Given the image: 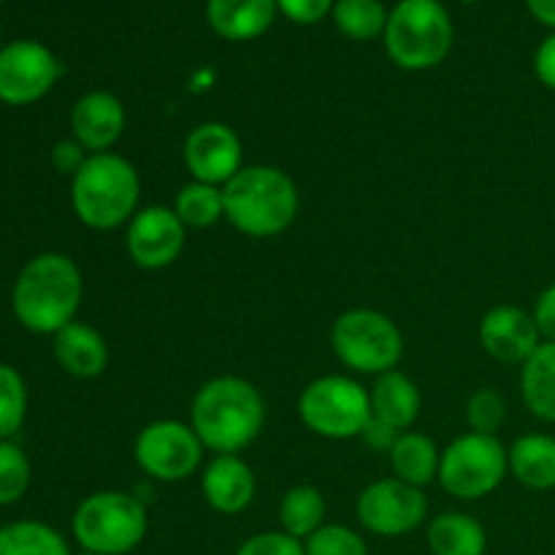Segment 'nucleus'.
<instances>
[{
	"label": "nucleus",
	"instance_id": "f257e3e1",
	"mask_svg": "<svg viewBox=\"0 0 555 555\" xmlns=\"http://www.w3.org/2000/svg\"><path fill=\"white\" fill-rule=\"evenodd\" d=\"M85 298V276L74 258L41 253L22 266L11 291V309L30 334L54 336L76 320Z\"/></svg>",
	"mask_w": 555,
	"mask_h": 555
},
{
	"label": "nucleus",
	"instance_id": "f03ea898",
	"mask_svg": "<svg viewBox=\"0 0 555 555\" xmlns=\"http://www.w3.org/2000/svg\"><path fill=\"white\" fill-rule=\"evenodd\" d=\"M266 423V401L244 377H215L204 383L190 406V426L206 450L236 455L258 439Z\"/></svg>",
	"mask_w": 555,
	"mask_h": 555
},
{
	"label": "nucleus",
	"instance_id": "7ed1b4c3",
	"mask_svg": "<svg viewBox=\"0 0 555 555\" xmlns=\"http://www.w3.org/2000/svg\"><path fill=\"white\" fill-rule=\"evenodd\" d=\"M141 177L133 163L114 152L87 155L85 166L70 177V206L81 225L114 231L128 225L139 211Z\"/></svg>",
	"mask_w": 555,
	"mask_h": 555
},
{
	"label": "nucleus",
	"instance_id": "20e7f679",
	"mask_svg": "<svg viewBox=\"0 0 555 555\" xmlns=\"http://www.w3.org/2000/svg\"><path fill=\"white\" fill-rule=\"evenodd\" d=\"M225 220L249 238L285 233L298 215V188L282 168L244 166L222 188Z\"/></svg>",
	"mask_w": 555,
	"mask_h": 555
},
{
	"label": "nucleus",
	"instance_id": "39448f33",
	"mask_svg": "<svg viewBox=\"0 0 555 555\" xmlns=\"http://www.w3.org/2000/svg\"><path fill=\"white\" fill-rule=\"evenodd\" d=\"M383 41L399 68L428 70L453 52L455 27L442 0H399L390 9Z\"/></svg>",
	"mask_w": 555,
	"mask_h": 555
},
{
	"label": "nucleus",
	"instance_id": "423d86ee",
	"mask_svg": "<svg viewBox=\"0 0 555 555\" xmlns=\"http://www.w3.org/2000/svg\"><path fill=\"white\" fill-rule=\"evenodd\" d=\"M70 531L85 553L128 555L144 542L150 515L133 493L98 491L79 502L70 518Z\"/></svg>",
	"mask_w": 555,
	"mask_h": 555
},
{
	"label": "nucleus",
	"instance_id": "0eeeda50",
	"mask_svg": "<svg viewBox=\"0 0 555 555\" xmlns=\"http://www.w3.org/2000/svg\"><path fill=\"white\" fill-rule=\"evenodd\" d=\"M331 347L347 369L379 377L399 366L404 356V336L385 312L347 309L331 325Z\"/></svg>",
	"mask_w": 555,
	"mask_h": 555
},
{
	"label": "nucleus",
	"instance_id": "6e6552de",
	"mask_svg": "<svg viewBox=\"0 0 555 555\" xmlns=\"http://www.w3.org/2000/svg\"><path fill=\"white\" fill-rule=\"evenodd\" d=\"M298 417L309 431L323 439H356L372 421L369 390L345 374H325L301 390Z\"/></svg>",
	"mask_w": 555,
	"mask_h": 555
},
{
	"label": "nucleus",
	"instance_id": "1a4fd4ad",
	"mask_svg": "<svg viewBox=\"0 0 555 555\" xmlns=\"http://www.w3.org/2000/svg\"><path fill=\"white\" fill-rule=\"evenodd\" d=\"M507 475L509 455L499 437L469 431L442 450L437 480L450 496L475 502L491 496Z\"/></svg>",
	"mask_w": 555,
	"mask_h": 555
},
{
	"label": "nucleus",
	"instance_id": "9d476101",
	"mask_svg": "<svg viewBox=\"0 0 555 555\" xmlns=\"http://www.w3.org/2000/svg\"><path fill=\"white\" fill-rule=\"evenodd\" d=\"M204 442L190 423L155 421L135 437L133 459L146 477L157 482H182L198 472Z\"/></svg>",
	"mask_w": 555,
	"mask_h": 555
},
{
	"label": "nucleus",
	"instance_id": "9b49d317",
	"mask_svg": "<svg viewBox=\"0 0 555 555\" xmlns=\"http://www.w3.org/2000/svg\"><path fill=\"white\" fill-rule=\"evenodd\" d=\"M356 518L369 534L385 540L412 534L426 524L428 496L423 488L410 486L399 477H385L358 493Z\"/></svg>",
	"mask_w": 555,
	"mask_h": 555
},
{
	"label": "nucleus",
	"instance_id": "f8f14e48",
	"mask_svg": "<svg viewBox=\"0 0 555 555\" xmlns=\"http://www.w3.org/2000/svg\"><path fill=\"white\" fill-rule=\"evenodd\" d=\"M63 65L57 54L41 41L20 38L0 49V103L30 106L52 92Z\"/></svg>",
	"mask_w": 555,
	"mask_h": 555
},
{
	"label": "nucleus",
	"instance_id": "ddd939ff",
	"mask_svg": "<svg viewBox=\"0 0 555 555\" xmlns=\"http://www.w3.org/2000/svg\"><path fill=\"white\" fill-rule=\"evenodd\" d=\"M188 242V228L173 206H144L128 222L125 249L139 269L160 271L177 263Z\"/></svg>",
	"mask_w": 555,
	"mask_h": 555
},
{
	"label": "nucleus",
	"instance_id": "4468645a",
	"mask_svg": "<svg viewBox=\"0 0 555 555\" xmlns=\"http://www.w3.org/2000/svg\"><path fill=\"white\" fill-rule=\"evenodd\" d=\"M182 157L195 182L215 184V188H225L244 168L242 139L231 125L217 122V119L201 122L198 128L190 130L182 146Z\"/></svg>",
	"mask_w": 555,
	"mask_h": 555
},
{
	"label": "nucleus",
	"instance_id": "2eb2a0df",
	"mask_svg": "<svg viewBox=\"0 0 555 555\" xmlns=\"http://www.w3.org/2000/svg\"><path fill=\"white\" fill-rule=\"evenodd\" d=\"M480 341L482 350L493 361L507 363V366H524L542 345V334L534 323V314L513 307V304H502L482 314Z\"/></svg>",
	"mask_w": 555,
	"mask_h": 555
},
{
	"label": "nucleus",
	"instance_id": "dca6fc26",
	"mask_svg": "<svg viewBox=\"0 0 555 555\" xmlns=\"http://www.w3.org/2000/svg\"><path fill=\"white\" fill-rule=\"evenodd\" d=\"M128 114L122 101L106 90H92L74 103L70 133L90 155L108 152L125 133Z\"/></svg>",
	"mask_w": 555,
	"mask_h": 555
},
{
	"label": "nucleus",
	"instance_id": "f3484780",
	"mask_svg": "<svg viewBox=\"0 0 555 555\" xmlns=\"http://www.w3.org/2000/svg\"><path fill=\"white\" fill-rule=\"evenodd\" d=\"M204 502L220 515H238L258 493L253 466L238 455H215L201 475Z\"/></svg>",
	"mask_w": 555,
	"mask_h": 555
},
{
	"label": "nucleus",
	"instance_id": "a211bd4d",
	"mask_svg": "<svg viewBox=\"0 0 555 555\" xmlns=\"http://www.w3.org/2000/svg\"><path fill=\"white\" fill-rule=\"evenodd\" d=\"M52 350L60 369L70 374V377H101L108 366V345L101 336V331H95L87 323H79V320H74V323L54 334Z\"/></svg>",
	"mask_w": 555,
	"mask_h": 555
},
{
	"label": "nucleus",
	"instance_id": "6ab92c4d",
	"mask_svg": "<svg viewBox=\"0 0 555 555\" xmlns=\"http://www.w3.org/2000/svg\"><path fill=\"white\" fill-rule=\"evenodd\" d=\"M276 0H209L206 22L225 41H255L276 20Z\"/></svg>",
	"mask_w": 555,
	"mask_h": 555
},
{
	"label": "nucleus",
	"instance_id": "aec40b11",
	"mask_svg": "<svg viewBox=\"0 0 555 555\" xmlns=\"http://www.w3.org/2000/svg\"><path fill=\"white\" fill-rule=\"evenodd\" d=\"M369 401H372V415L377 421L388 423L399 434L410 431L421 415L423 396L415 379L406 377L404 372L393 369L388 374H379L369 388Z\"/></svg>",
	"mask_w": 555,
	"mask_h": 555
},
{
	"label": "nucleus",
	"instance_id": "412c9836",
	"mask_svg": "<svg viewBox=\"0 0 555 555\" xmlns=\"http://www.w3.org/2000/svg\"><path fill=\"white\" fill-rule=\"evenodd\" d=\"M426 542L431 555H486V526L466 513H439L428 520Z\"/></svg>",
	"mask_w": 555,
	"mask_h": 555
},
{
	"label": "nucleus",
	"instance_id": "4be33fe9",
	"mask_svg": "<svg viewBox=\"0 0 555 555\" xmlns=\"http://www.w3.org/2000/svg\"><path fill=\"white\" fill-rule=\"evenodd\" d=\"M509 475L531 491L555 488V437L547 434H526L507 450Z\"/></svg>",
	"mask_w": 555,
	"mask_h": 555
},
{
	"label": "nucleus",
	"instance_id": "5701e85b",
	"mask_svg": "<svg viewBox=\"0 0 555 555\" xmlns=\"http://www.w3.org/2000/svg\"><path fill=\"white\" fill-rule=\"evenodd\" d=\"M390 469L393 477L410 482L415 488L431 486L439 477V459H442V450L437 448L431 437L421 431H404L399 434L396 444L388 453Z\"/></svg>",
	"mask_w": 555,
	"mask_h": 555
},
{
	"label": "nucleus",
	"instance_id": "b1692460",
	"mask_svg": "<svg viewBox=\"0 0 555 555\" xmlns=\"http://www.w3.org/2000/svg\"><path fill=\"white\" fill-rule=\"evenodd\" d=\"M520 393L531 415L555 423V341H542L520 366Z\"/></svg>",
	"mask_w": 555,
	"mask_h": 555
},
{
	"label": "nucleus",
	"instance_id": "393cba45",
	"mask_svg": "<svg viewBox=\"0 0 555 555\" xmlns=\"http://www.w3.org/2000/svg\"><path fill=\"white\" fill-rule=\"evenodd\" d=\"M280 524L282 531L296 540H309L318 529L325 526V499L323 491L314 486H293L287 488L280 502Z\"/></svg>",
	"mask_w": 555,
	"mask_h": 555
},
{
	"label": "nucleus",
	"instance_id": "a878e982",
	"mask_svg": "<svg viewBox=\"0 0 555 555\" xmlns=\"http://www.w3.org/2000/svg\"><path fill=\"white\" fill-rule=\"evenodd\" d=\"M0 555H70V547L41 520H14L0 526Z\"/></svg>",
	"mask_w": 555,
	"mask_h": 555
},
{
	"label": "nucleus",
	"instance_id": "bb28decb",
	"mask_svg": "<svg viewBox=\"0 0 555 555\" xmlns=\"http://www.w3.org/2000/svg\"><path fill=\"white\" fill-rule=\"evenodd\" d=\"M331 16L341 36L352 41H374L385 36L390 11L383 0H336Z\"/></svg>",
	"mask_w": 555,
	"mask_h": 555
},
{
	"label": "nucleus",
	"instance_id": "cd10ccee",
	"mask_svg": "<svg viewBox=\"0 0 555 555\" xmlns=\"http://www.w3.org/2000/svg\"><path fill=\"white\" fill-rule=\"evenodd\" d=\"M173 211L184 228H211L220 220H225V198H222V188L206 182H190L184 184L173 201Z\"/></svg>",
	"mask_w": 555,
	"mask_h": 555
},
{
	"label": "nucleus",
	"instance_id": "c85d7f7f",
	"mask_svg": "<svg viewBox=\"0 0 555 555\" xmlns=\"http://www.w3.org/2000/svg\"><path fill=\"white\" fill-rule=\"evenodd\" d=\"M27 417V385L9 363H0V442L14 439Z\"/></svg>",
	"mask_w": 555,
	"mask_h": 555
},
{
	"label": "nucleus",
	"instance_id": "c756f323",
	"mask_svg": "<svg viewBox=\"0 0 555 555\" xmlns=\"http://www.w3.org/2000/svg\"><path fill=\"white\" fill-rule=\"evenodd\" d=\"M33 480V466L25 450L5 439L0 442V507L16 504L27 493Z\"/></svg>",
	"mask_w": 555,
	"mask_h": 555
},
{
	"label": "nucleus",
	"instance_id": "7c9ffc66",
	"mask_svg": "<svg viewBox=\"0 0 555 555\" xmlns=\"http://www.w3.org/2000/svg\"><path fill=\"white\" fill-rule=\"evenodd\" d=\"M307 555H369V545L356 529L341 524H325L304 540Z\"/></svg>",
	"mask_w": 555,
	"mask_h": 555
},
{
	"label": "nucleus",
	"instance_id": "2f4dec72",
	"mask_svg": "<svg viewBox=\"0 0 555 555\" xmlns=\"http://www.w3.org/2000/svg\"><path fill=\"white\" fill-rule=\"evenodd\" d=\"M504 421H507V401L496 390L482 388L469 396V401H466V426H469V431L496 437Z\"/></svg>",
	"mask_w": 555,
	"mask_h": 555
},
{
	"label": "nucleus",
	"instance_id": "473e14b6",
	"mask_svg": "<svg viewBox=\"0 0 555 555\" xmlns=\"http://www.w3.org/2000/svg\"><path fill=\"white\" fill-rule=\"evenodd\" d=\"M233 555H307L304 542L296 537L285 534V531H260V534L249 537L238 545Z\"/></svg>",
	"mask_w": 555,
	"mask_h": 555
},
{
	"label": "nucleus",
	"instance_id": "72a5a7b5",
	"mask_svg": "<svg viewBox=\"0 0 555 555\" xmlns=\"http://www.w3.org/2000/svg\"><path fill=\"white\" fill-rule=\"evenodd\" d=\"M336 0H276L280 14L296 25H318L334 11Z\"/></svg>",
	"mask_w": 555,
	"mask_h": 555
},
{
	"label": "nucleus",
	"instance_id": "f704fd0d",
	"mask_svg": "<svg viewBox=\"0 0 555 555\" xmlns=\"http://www.w3.org/2000/svg\"><path fill=\"white\" fill-rule=\"evenodd\" d=\"M87 155H90V152H87L76 139L57 141L52 150V166L57 168L60 173H70V177H74V173L85 166Z\"/></svg>",
	"mask_w": 555,
	"mask_h": 555
},
{
	"label": "nucleus",
	"instance_id": "c9c22d12",
	"mask_svg": "<svg viewBox=\"0 0 555 555\" xmlns=\"http://www.w3.org/2000/svg\"><path fill=\"white\" fill-rule=\"evenodd\" d=\"M531 314H534V323L540 328L542 341H555V282L540 293Z\"/></svg>",
	"mask_w": 555,
	"mask_h": 555
},
{
	"label": "nucleus",
	"instance_id": "e433bc0d",
	"mask_svg": "<svg viewBox=\"0 0 555 555\" xmlns=\"http://www.w3.org/2000/svg\"><path fill=\"white\" fill-rule=\"evenodd\" d=\"M361 439L366 442V448L377 450V453H390V448H393L396 439H399V431L372 415V421H369L366 428H363Z\"/></svg>",
	"mask_w": 555,
	"mask_h": 555
},
{
	"label": "nucleus",
	"instance_id": "4c0bfd02",
	"mask_svg": "<svg viewBox=\"0 0 555 555\" xmlns=\"http://www.w3.org/2000/svg\"><path fill=\"white\" fill-rule=\"evenodd\" d=\"M534 74L547 90H555V33L540 43L534 54Z\"/></svg>",
	"mask_w": 555,
	"mask_h": 555
},
{
	"label": "nucleus",
	"instance_id": "58836bf2",
	"mask_svg": "<svg viewBox=\"0 0 555 555\" xmlns=\"http://www.w3.org/2000/svg\"><path fill=\"white\" fill-rule=\"evenodd\" d=\"M534 20H540L545 27H553L555 33V0H526Z\"/></svg>",
	"mask_w": 555,
	"mask_h": 555
},
{
	"label": "nucleus",
	"instance_id": "ea45409f",
	"mask_svg": "<svg viewBox=\"0 0 555 555\" xmlns=\"http://www.w3.org/2000/svg\"><path fill=\"white\" fill-rule=\"evenodd\" d=\"M81 555H92V553H81Z\"/></svg>",
	"mask_w": 555,
	"mask_h": 555
},
{
	"label": "nucleus",
	"instance_id": "a19ab883",
	"mask_svg": "<svg viewBox=\"0 0 555 555\" xmlns=\"http://www.w3.org/2000/svg\"><path fill=\"white\" fill-rule=\"evenodd\" d=\"M0 49H3V47H0Z\"/></svg>",
	"mask_w": 555,
	"mask_h": 555
}]
</instances>
